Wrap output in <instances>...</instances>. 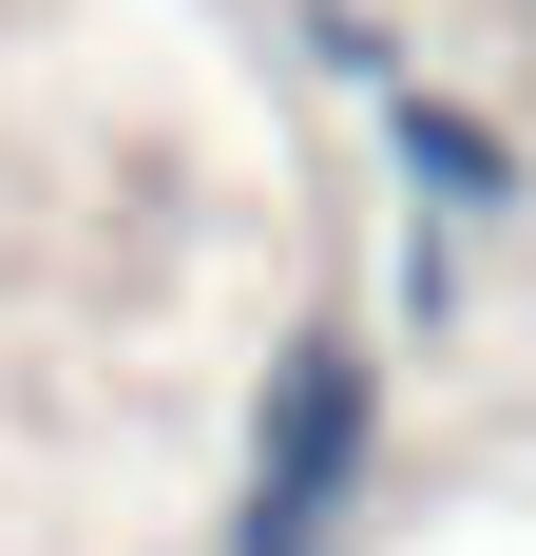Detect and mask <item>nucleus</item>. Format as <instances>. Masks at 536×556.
Here are the masks:
<instances>
[{"mask_svg":"<svg viewBox=\"0 0 536 556\" xmlns=\"http://www.w3.org/2000/svg\"><path fill=\"white\" fill-rule=\"evenodd\" d=\"M345 480H365V345L307 327L268 365V442H250V500H230V556H326Z\"/></svg>","mask_w":536,"mask_h":556,"instance_id":"1","label":"nucleus"},{"mask_svg":"<svg viewBox=\"0 0 536 556\" xmlns=\"http://www.w3.org/2000/svg\"><path fill=\"white\" fill-rule=\"evenodd\" d=\"M403 173H422L441 212H498V192H518V154H498V135H460L441 97H403Z\"/></svg>","mask_w":536,"mask_h":556,"instance_id":"2","label":"nucleus"}]
</instances>
